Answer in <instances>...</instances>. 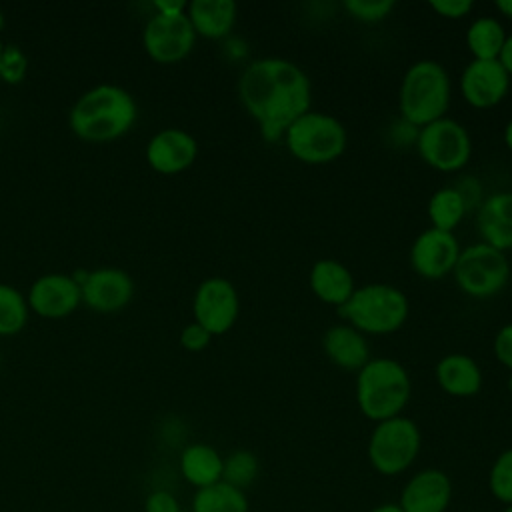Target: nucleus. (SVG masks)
<instances>
[{"label":"nucleus","mask_w":512,"mask_h":512,"mask_svg":"<svg viewBox=\"0 0 512 512\" xmlns=\"http://www.w3.org/2000/svg\"><path fill=\"white\" fill-rule=\"evenodd\" d=\"M238 98L258 124L262 138L276 142L296 118L310 110L312 84L296 62L266 56L248 62L242 70Z\"/></svg>","instance_id":"1"},{"label":"nucleus","mask_w":512,"mask_h":512,"mask_svg":"<svg viewBox=\"0 0 512 512\" xmlns=\"http://www.w3.org/2000/svg\"><path fill=\"white\" fill-rule=\"evenodd\" d=\"M136 120L132 94L114 84L86 90L70 110V128L88 142H106L122 136Z\"/></svg>","instance_id":"2"},{"label":"nucleus","mask_w":512,"mask_h":512,"mask_svg":"<svg viewBox=\"0 0 512 512\" xmlns=\"http://www.w3.org/2000/svg\"><path fill=\"white\" fill-rule=\"evenodd\" d=\"M452 100V80L442 62L422 58L412 62L398 90V110L402 122L422 128L446 116Z\"/></svg>","instance_id":"3"},{"label":"nucleus","mask_w":512,"mask_h":512,"mask_svg":"<svg viewBox=\"0 0 512 512\" xmlns=\"http://www.w3.org/2000/svg\"><path fill=\"white\" fill-rule=\"evenodd\" d=\"M410 396V374L394 358H370L356 372L358 410L374 424L400 416L408 406Z\"/></svg>","instance_id":"4"},{"label":"nucleus","mask_w":512,"mask_h":512,"mask_svg":"<svg viewBox=\"0 0 512 512\" xmlns=\"http://www.w3.org/2000/svg\"><path fill=\"white\" fill-rule=\"evenodd\" d=\"M338 314L364 336H384L406 324L410 300L394 284L372 282L356 286L352 296L338 306Z\"/></svg>","instance_id":"5"},{"label":"nucleus","mask_w":512,"mask_h":512,"mask_svg":"<svg viewBox=\"0 0 512 512\" xmlns=\"http://www.w3.org/2000/svg\"><path fill=\"white\" fill-rule=\"evenodd\" d=\"M282 140L298 162L324 166L344 154L348 132L336 116L310 108L286 128Z\"/></svg>","instance_id":"6"},{"label":"nucleus","mask_w":512,"mask_h":512,"mask_svg":"<svg viewBox=\"0 0 512 512\" xmlns=\"http://www.w3.org/2000/svg\"><path fill=\"white\" fill-rule=\"evenodd\" d=\"M422 448V432L408 416H394L376 422L366 444L370 466L380 476H400L418 458Z\"/></svg>","instance_id":"7"},{"label":"nucleus","mask_w":512,"mask_h":512,"mask_svg":"<svg viewBox=\"0 0 512 512\" xmlns=\"http://www.w3.org/2000/svg\"><path fill=\"white\" fill-rule=\"evenodd\" d=\"M452 276L466 296L478 300L492 298L506 288L510 280V262L506 252L476 242L460 250Z\"/></svg>","instance_id":"8"},{"label":"nucleus","mask_w":512,"mask_h":512,"mask_svg":"<svg viewBox=\"0 0 512 512\" xmlns=\"http://www.w3.org/2000/svg\"><path fill=\"white\" fill-rule=\"evenodd\" d=\"M414 146L420 160L438 172H458L472 158L468 130L448 116L416 130Z\"/></svg>","instance_id":"9"},{"label":"nucleus","mask_w":512,"mask_h":512,"mask_svg":"<svg viewBox=\"0 0 512 512\" xmlns=\"http://www.w3.org/2000/svg\"><path fill=\"white\" fill-rule=\"evenodd\" d=\"M238 312V290L228 278L212 276L198 284L192 298L194 322L204 326L212 336L226 334L236 324Z\"/></svg>","instance_id":"10"},{"label":"nucleus","mask_w":512,"mask_h":512,"mask_svg":"<svg viewBox=\"0 0 512 512\" xmlns=\"http://www.w3.org/2000/svg\"><path fill=\"white\" fill-rule=\"evenodd\" d=\"M148 56L160 64H174L186 58L196 42V32L186 16L156 12L144 26L142 34Z\"/></svg>","instance_id":"11"},{"label":"nucleus","mask_w":512,"mask_h":512,"mask_svg":"<svg viewBox=\"0 0 512 512\" xmlns=\"http://www.w3.org/2000/svg\"><path fill=\"white\" fill-rule=\"evenodd\" d=\"M460 244L454 232H444L438 228L422 230L410 246V266L426 280H440L452 274L456 260L460 256Z\"/></svg>","instance_id":"12"},{"label":"nucleus","mask_w":512,"mask_h":512,"mask_svg":"<svg viewBox=\"0 0 512 512\" xmlns=\"http://www.w3.org/2000/svg\"><path fill=\"white\" fill-rule=\"evenodd\" d=\"M512 78L498 60H470L460 74V94L466 104L478 110L494 108L510 90Z\"/></svg>","instance_id":"13"},{"label":"nucleus","mask_w":512,"mask_h":512,"mask_svg":"<svg viewBox=\"0 0 512 512\" xmlns=\"http://www.w3.org/2000/svg\"><path fill=\"white\" fill-rule=\"evenodd\" d=\"M80 294L88 308L98 312H116L128 306L134 294V282L122 268H96L80 280Z\"/></svg>","instance_id":"14"},{"label":"nucleus","mask_w":512,"mask_h":512,"mask_svg":"<svg viewBox=\"0 0 512 512\" xmlns=\"http://www.w3.org/2000/svg\"><path fill=\"white\" fill-rule=\"evenodd\" d=\"M452 480L440 468L414 472L400 490L398 506L404 512H446L452 502Z\"/></svg>","instance_id":"15"},{"label":"nucleus","mask_w":512,"mask_h":512,"mask_svg":"<svg viewBox=\"0 0 512 512\" xmlns=\"http://www.w3.org/2000/svg\"><path fill=\"white\" fill-rule=\"evenodd\" d=\"M80 300L78 280L60 272L36 278L28 292V308L44 318H64L76 310Z\"/></svg>","instance_id":"16"},{"label":"nucleus","mask_w":512,"mask_h":512,"mask_svg":"<svg viewBox=\"0 0 512 512\" xmlns=\"http://www.w3.org/2000/svg\"><path fill=\"white\" fill-rule=\"evenodd\" d=\"M198 156L196 138L182 128H164L146 144V160L160 174H178L194 164Z\"/></svg>","instance_id":"17"},{"label":"nucleus","mask_w":512,"mask_h":512,"mask_svg":"<svg viewBox=\"0 0 512 512\" xmlns=\"http://www.w3.org/2000/svg\"><path fill=\"white\" fill-rule=\"evenodd\" d=\"M480 242L506 252L512 250V190L488 194L476 210Z\"/></svg>","instance_id":"18"},{"label":"nucleus","mask_w":512,"mask_h":512,"mask_svg":"<svg viewBox=\"0 0 512 512\" xmlns=\"http://www.w3.org/2000/svg\"><path fill=\"white\" fill-rule=\"evenodd\" d=\"M322 350L334 366L346 372H358L370 360L366 336L346 322L334 324L322 334Z\"/></svg>","instance_id":"19"},{"label":"nucleus","mask_w":512,"mask_h":512,"mask_svg":"<svg viewBox=\"0 0 512 512\" xmlns=\"http://www.w3.org/2000/svg\"><path fill=\"white\" fill-rule=\"evenodd\" d=\"M434 378L442 392L454 398L476 396L482 388V370L478 362L464 352H450L434 366Z\"/></svg>","instance_id":"20"},{"label":"nucleus","mask_w":512,"mask_h":512,"mask_svg":"<svg viewBox=\"0 0 512 512\" xmlns=\"http://www.w3.org/2000/svg\"><path fill=\"white\" fill-rule=\"evenodd\" d=\"M308 284H310L312 294L320 302L332 304L336 308L342 306L356 290L354 276L348 270V266H344L342 262H338L334 258L316 260L310 268Z\"/></svg>","instance_id":"21"},{"label":"nucleus","mask_w":512,"mask_h":512,"mask_svg":"<svg viewBox=\"0 0 512 512\" xmlns=\"http://www.w3.org/2000/svg\"><path fill=\"white\" fill-rule=\"evenodd\" d=\"M186 16L196 36L220 40L232 32L238 8L232 0H192L186 8Z\"/></svg>","instance_id":"22"},{"label":"nucleus","mask_w":512,"mask_h":512,"mask_svg":"<svg viewBox=\"0 0 512 512\" xmlns=\"http://www.w3.org/2000/svg\"><path fill=\"white\" fill-rule=\"evenodd\" d=\"M224 458L220 452L204 442L188 444L180 454V474L196 490L212 486L222 480Z\"/></svg>","instance_id":"23"},{"label":"nucleus","mask_w":512,"mask_h":512,"mask_svg":"<svg viewBox=\"0 0 512 512\" xmlns=\"http://www.w3.org/2000/svg\"><path fill=\"white\" fill-rule=\"evenodd\" d=\"M506 30L498 18L480 16L466 30V48L472 60H498L506 40Z\"/></svg>","instance_id":"24"},{"label":"nucleus","mask_w":512,"mask_h":512,"mask_svg":"<svg viewBox=\"0 0 512 512\" xmlns=\"http://www.w3.org/2000/svg\"><path fill=\"white\" fill-rule=\"evenodd\" d=\"M192 512H250V502L244 490L220 480L194 492Z\"/></svg>","instance_id":"25"},{"label":"nucleus","mask_w":512,"mask_h":512,"mask_svg":"<svg viewBox=\"0 0 512 512\" xmlns=\"http://www.w3.org/2000/svg\"><path fill=\"white\" fill-rule=\"evenodd\" d=\"M466 210H468V204L456 186L438 188L430 196L428 208H426L432 228H438L444 232H454L458 224L464 220Z\"/></svg>","instance_id":"26"},{"label":"nucleus","mask_w":512,"mask_h":512,"mask_svg":"<svg viewBox=\"0 0 512 512\" xmlns=\"http://www.w3.org/2000/svg\"><path fill=\"white\" fill-rule=\"evenodd\" d=\"M260 472V462L258 456L250 450H234L224 458L222 466V480L230 486H236L246 492L248 486L254 484Z\"/></svg>","instance_id":"27"},{"label":"nucleus","mask_w":512,"mask_h":512,"mask_svg":"<svg viewBox=\"0 0 512 512\" xmlns=\"http://www.w3.org/2000/svg\"><path fill=\"white\" fill-rule=\"evenodd\" d=\"M28 320V300L10 284L0 282V336H12Z\"/></svg>","instance_id":"28"},{"label":"nucleus","mask_w":512,"mask_h":512,"mask_svg":"<svg viewBox=\"0 0 512 512\" xmlns=\"http://www.w3.org/2000/svg\"><path fill=\"white\" fill-rule=\"evenodd\" d=\"M488 490L500 504H512V448L502 450L488 470Z\"/></svg>","instance_id":"29"},{"label":"nucleus","mask_w":512,"mask_h":512,"mask_svg":"<svg viewBox=\"0 0 512 512\" xmlns=\"http://www.w3.org/2000/svg\"><path fill=\"white\" fill-rule=\"evenodd\" d=\"M396 8L394 0H346L344 10L358 22L376 24L386 20Z\"/></svg>","instance_id":"30"},{"label":"nucleus","mask_w":512,"mask_h":512,"mask_svg":"<svg viewBox=\"0 0 512 512\" xmlns=\"http://www.w3.org/2000/svg\"><path fill=\"white\" fill-rule=\"evenodd\" d=\"M210 340H212V334H210L204 326H200L198 322L186 324V326L182 328V332H180V344H182L186 350H190V352H200V350H204V348L210 344Z\"/></svg>","instance_id":"31"},{"label":"nucleus","mask_w":512,"mask_h":512,"mask_svg":"<svg viewBox=\"0 0 512 512\" xmlns=\"http://www.w3.org/2000/svg\"><path fill=\"white\" fill-rule=\"evenodd\" d=\"M430 8L446 20H460L474 10V2H470V0H434V2H430Z\"/></svg>","instance_id":"32"},{"label":"nucleus","mask_w":512,"mask_h":512,"mask_svg":"<svg viewBox=\"0 0 512 512\" xmlns=\"http://www.w3.org/2000/svg\"><path fill=\"white\" fill-rule=\"evenodd\" d=\"M494 356L506 370L512 372V322L498 328L494 336Z\"/></svg>","instance_id":"33"},{"label":"nucleus","mask_w":512,"mask_h":512,"mask_svg":"<svg viewBox=\"0 0 512 512\" xmlns=\"http://www.w3.org/2000/svg\"><path fill=\"white\" fill-rule=\"evenodd\" d=\"M144 512H182V508L172 492L154 490L144 500Z\"/></svg>","instance_id":"34"},{"label":"nucleus","mask_w":512,"mask_h":512,"mask_svg":"<svg viewBox=\"0 0 512 512\" xmlns=\"http://www.w3.org/2000/svg\"><path fill=\"white\" fill-rule=\"evenodd\" d=\"M24 70V58L22 54L10 46V50L0 52V74L8 78L10 82H18Z\"/></svg>","instance_id":"35"},{"label":"nucleus","mask_w":512,"mask_h":512,"mask_svg":"<svg viewBox=\"0 0 512 512\" xmlns=\"http://www.w3.org/2000/svg\"><path fill=\"white\" fill-rule=\"evenodd\" d=\"M154 6L162 14H182L188 8V4L184 0H158V2H154Z\"/></svg>","instance_id":"36"},{"label":"nucleus","mask_w":512,"mask_h":512,"mask_svg":"<svg viewBox=\"0 0 512 512\" xmlns=\"http://www.w3.org/2000/svg\"><path fill=\"white\" fill-rule=\"evenodd\" d=\"M498 62L502 64V68L508 72V76L512 78V34L506 36L504 40V46L500 50V56H498Z\"/></svg>","instance_id":"37"},{"label":"nucleus","mask_w":512,"mask_h":512,"mask_svg":"<svg viewBox=\"0 0 512 512\" xmlns=\"http://www.w3.org/2000/svg\"><path fill=\"white\" fill-rule=\"evenodd\" d=\"M370 512H404L398 502H382L378 506H374Z\"/></svg>","instance_id":"38"},{"label":"nucleus","mask_w":512,"mask_h":512,"mask_svg":"<svg viewBox=\"0 0 512 512\" xmlns=\"http://www.w3.org/2000/svg\"><path fill=\"white\" fill-rule=\"evenodd\" d=\"M496 10H498L502 16H506V18L512 20V0H498V2H496Z\"/></svg>","instance_id":"39"},{"label":"nucleus","mask_w":512,"mask_h":512,"mask_svg":"<svg viewBox=\"0 0 512 512\" xmlns=\"http://www.w3.org/2000/svg\"><path fill=\"white\" fill-rule=\"evenodd\" d=\"M502 138H504V144H506V148L510 150V154H512V118L506 122V126H504V132H502Z\"/></svg>","instance_id":"40"},{"label":"nucleus","mask_w":512,"mask_h":512,"mask_svg":"<svg viewBox=\"0 0 512 512\" xmlns=\"http://www.w3.org/2000/svg\"><path fill=\"white\" fill-rule=\"evenodd\" d=\"M502 512H512V504H506V506L502 508Z\"/></svg>","instance_id":"41"},{"label":"nucleus","mask_w":512,"mask_h":512,"mask_svg":"<svg viewBox=\"0 0 512 512\" xmlns=\"http://www.w3.org/2000/svg\"><path fill=\"white\" fill-rule=\"evenodd\" d=\"M510 434H512V420H510Z\"/></svg>","instance_id":"42"},{"label":"nucleus","mask_w":512,"mask_h":512,"mask_svg":"<svg viewBox=\"0 0 512 512\" xmlns=\"http://www.w3.org/2000/svg\"><path fill=\"white\" fill-rule=\"evenodd\" d=\"M510 390H512V378H510Z\"/></svg>","instance_id":"43"}]
</instances>
